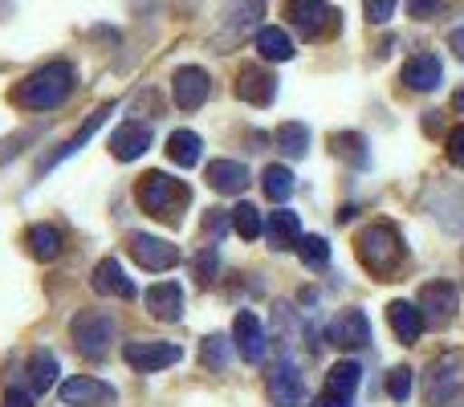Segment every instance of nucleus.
Segmentation results:
<instances>
[{"instance_id":"obj_1","label":"nucleus","mask_w":464,"mask_h":407,"mask_svg":"<svg viewBox=\"0 0 464 407\" xmlns=\"http://www.w3.org/2000/svg\"><path fill=\"white\" fill-rule=\"evenodd\" d=\"M73 86H78L73 65L70 62H49L13 90V102L24 106V111H53V106H62L65 98L73 94Z\"/></svg>"},{"instance_id":"obj_2","label":"nucleus","mask_w":464,"mask_h":407,"mask_svg":"<svg viewBox=\"0 0 464 407\" xmlns=\"http://www.w3.org/2000/svg\"><path fill=\"white\" fill-rule=\"evenodd\" d=\"M354 253H359V261H362V269H367V273L392 281V273L403 269L408 248H403V237H400V228H395V224L375 220V224H367V228L354 237Z\"/></svg>"},{"instance_id":"obj_3","label":"nucleus","mask_w":464,"mask_h":407,"mask_svg":"<svg viewBox=\"0 0 464 407\" xmlns=\"http://www.w3.org/2000/svg\"><path fill=\"white\" fill-rule=\"evenodd\" d=\"M135 200L147 216L176 220L179 208H188V200H192V192H188V184L171 179L168 171H147V176H139V184H135Z\"/></svg>"},{"instance_id":"obj_4","label":"nucleus","mask_w":464,"mask_h":407,"mask_svg":"<svg viewBox=\"0 0 464 407\" xmlns=\"http://www.w3.org/2000/svg\"><path fill=\"white\" fill-rule=\"evenodd\" d=\"M464 392V351H444L432 359L424 375V400L428 407H452Z\"/></svg>"},{"instance_id":"obj_5","label":"nucleus","mask_w":464,"mask_h":407,"mask_svg":"<svg viewBox=\"0 0 464 407\" xmlns=\"http://www.w3.org/2000/svg\"><path fill=\"white\" fill-rule=\"evenodd\" d=\"M285 21L294 24L305 41H326L338 33L343 16H338V8H330L326 0H285Z\"/></svg>"},{"instance_id":"obj_6","label":"nucleus","mask_w":464,"mask_h":407,"mask_svg":"<svg viewBox=\"0 0 464 407\" xmlns=\"http://www.w3.org/2000/svg\"><path fill=\"white\" fill-rule=\"evenodd\" d=\"M265 16V0H232V8L220 21L217 37H212V49L217 53H232L240 41H248V33L256 29V21Z\"/></svg>"},{"instance_id":"obj_7","label":"nucleus","mask_w":464,"mask_h":407,"mask_svg":"<svg viewBox=\"0 0 464 407\" xmlns=\"http://www.w3.org/2000/svg\"><path fill=\"white\" fill-rule=\"evenodd\" d=\"M70 334H73V346H78L86 359H102L106 346L114 343V318H111V314L86 310V314H78V318H73Z\"/></svg>"},{"instance_id":"obj_8","label":"nucleus","mask_w":464,"mask_h":407,"mask_svg":"<svg viewBox=\"0 0 464 407\" xmlns=\"http://www.w3.org/2000/svg\"><path fill=\"white\" fill-rule=\"evenodd\" d=\"M362 383V367L351 359L334 363L326 375V383H322V395L314 400V407H351L354 403V392H359Z\"/></svg>"},{"instance_id":"obj_9","label":"nucleus","mask_w":464,"mask_h":407,"mask_svg":"<svg viewBox=\"0 0 464 407\" xmlns=\"http://www.w3.org/2000/svg\"><path fill=\"white\" fill-rule=\"evenodd\" d=\"M57 400H62L65 407H111L114 400H119V392H114L111 383H102V379L73 375L57 387Z\"/></svg>"},{"instance_id":"obj_10","label":"nucleus","mask_w":464,"mask_h":407,"mask_svg":"<svg viewBox=\"0 0 464 407\" xmlns=\"http://www.w3.org/2000/svg\"><path fill=\"white\" fill-rule=\"evenodd\" d=\"M232 346H237V354L245 363H253V367L265 363V351H269V346H265V326L253 310L237 314V322H232Z\"/></svg>"},{"instance_id":"obj_11","label":"nucleus","mask_w":464,"mask_h":407,"mask_svg":"<svg viewBox=\"0 0 464 407\" xmlns=\"http://www.w3.org/2000/svg\"><path fill=\"white\" fill-rule=\"evenodd\" d=\"M122 359H127L135 371L151 375V371L176 367V363L184 359V351H179L176 343H127V346H122Z\"/></svg>"},{"instance_id":"obj_12","label":"nucleus","mask_w":464,"mask_h":407,"mask_svg":"<svg viewBox=\"0 0 464 407\" xmlns=\"http://www.w3.org/2000/svg\"><path fill=\"white\" fill-rule=\"evenodd\" d=\"M130 257H135L143 269H151V273H168V269H176L184 253H179L176 245H168V240H160V237L135 232V237H130Z\"/></svg>"},{"instance_id":"obj_13","label":"nucleus","mask_w":464,"mask_h":407,"mask_svg":"<svg viewBox=\"0 0 464 407\" xmlns=\"http://www.w3.org/2000/svg\"><path fill=\"white\" fill-rule=\"evenodd\" d=\"M326 338L338 346V351H362V346H371V322H367V314H362V310H343L326 326Z\"/></svg>"},{"instance_id":"obj_14","label":"nucleus","mask_w":464,"mask_h":407,"mask_svg":"<svg viewBox=\"0 0 464 407\" xmlns=\"http://www.w3.org/2000/svg\"><path fill=\"white\" fill-rule=\"evenodd\" d=\"M265 392H269L273 407H297L305 400V383L294 363H277V367L269 371V379H265Z\"/></svg>"},{"instance_id":"obj_15","label":"nucleus","mask_w":464,"mask_h":407,"mask_svg":"<svg viewBox=\"0 0 464 407\" xmlns=\"http://www.w3.org/2000/svg\"><path fill=\"white\" fill-rule=\"evenodd\" d=\"M420 310H424V318L428 322H452V314H457V305H460V294H457V286H449V281H432V286H424L420 289Z\"/></svg>"},{"instance_id":"obj_16","label":"nucleus","mask_w":464,"mask_h":407,"mask_svg":"<svg viewBox=\"0 0 464 407\" xmlns=\"http://www.w3.org/2000/svg\"><path fill=\"white\" fill-rule=\"evenodd\" d=\"M208 94H212V82L200 65L176 70V106L179 111H200V106L208 102Z\"/></svg>"},{"instance_id":"obj_17","label":"nucleus","mask_w":464,"mask_h":407,"mask_svg":"<svg viewBox=\"0 0 464 407\" xmlns=\"http://www.w3.org/2000/svg\"><path fill=\"white\" fill-rule=\"evenodd\" d=\"M147 147H151V127H147V122H122V127L111 135V155L119 163L139 160Z\"/></svg>"},{"instance_id":"obj_18","label":"nucleus","mask_w":464,"mask_h":407,"mask_svg":"<svg viewBox=\"0 0 464 407\" xmlns=\"http://www.w3.org/2000/svg\"><path fill=\"white\" fill-rule=\"evenodd\" d=\"M90 286H94L102 297H122V302H130V297H135V286H130V277L122 273L119 257H106V261H98Z\"/></svg>"},{"instance_id":"obj_19","label":"nucleus","mask_w":464,"mask_h":407,"mask_svg":"<svg viewBox=\"0 0 464 407\" xmlns=\"http://www.w3.org/2000/svg\"><path fill=\"white\" fill-rule=\"evenodd\" d=\"M237 94L245 98L248 106H269L273 98H277V78H273L269 70H261V65H248V70H240Z\"/></svg>"},{"instance_id":"obj_20","label":"nucleus","mask_w":464,"mask_h":407,"mask_svg":"<svg viewBox=\"0 0 464 407\" xmlns=\"http://www.w3.org/2000/svg\"><path fill=\"white\" fill-rule=\"evenodd\" d=\"M387 322H392L395 338H400L403 346L420 343V334H424V326H428L424 310H420V305H411V302H392V305H387Z\"/></svg>"},{"instance_id":"obj_21","label":"nucleus","mask_w":464,"mask_h":407,"mask_svg":"<svg viewBox=\"0 0 464 407\" xmlns=\"http://www.w3.org/2000/svg\"><path fill=\"white\" fill-rule=\"evenodd\" d=\"M143 302L160 322H179L184 318V289H179L176 281H160V286H151Z\"/></svg>"},{"instance_id":"obj_22","label":"nucleus","mask_w":464,"mask_h":407,"mask_svg":"<svg viewBox=\"0 0 464 407\" xmlns=\"http://www.w3.org/2000/svg\"><path fill=\"white\" fill-rule=\"evenodd\" d=\"M265 237H269V248H277V253H289V248H297V240H302L297 212H289V208H277V212L265 220Z\"/></svg>"},{"instance_id":"obj_23","label":"nucleus","mask_w":464,"mask_h":407,"mask_svg":"<svg viewBox=\"0 0 464 407\" xmlns=\"http://www.w3.org/2000/svg\"><path fill=\"white\" fill-rule=\"evenodd\" d=\"M208 188L225 196H240L248 188V168L237 160H212L208 163Z\"/></svg>"},{"instance_id":"obj_24","label":"nucleus","mask_w":464,"mask_h":407,"mask_svg":"<svg viewBox=\"0 0 464 407\" xmlns=\"http://www.w3.org/2000/svg\"><path fill=\"white\" fill-rule=\"evenodd\" d=\"M403 82H408L411 90H420V94H428V90L440 86V62H436V53H416L408 65H403Z\"/></svg>"},{"instance_id":"obj_25","label":"nucleus","mask_w":464,"mask_h":407,"mask_svg":"<svg viewBox=\"0 0 464 407\" xmlns=\"http://www.w3.org/2000/svg\"><path fill=\"white\" fill-rule=\"evenodd\" d=\"M253 45H256V53H261L265 62H289V57H294V41H289L281 29H273V24L256 29Z\"/></svg>"},{"instance_id":"obj_26","label":"nucleus","mask_w":464,"mask_h":407,"mask_svg":"<svg viewBox=\"0 0 464 407\" xmlns=\"http://www.w3.org/2000/svg\"><path fill=\"white\" fill-rule=\"evenodd\" d=\"M111 111H114V106H102V111H98V114H90V122H86V127H82V131H78V135H73V139H70V143H65V147H62V151H57V155H49V160H45V163H41V171L57 168V163H62V160H70V155H73V151H82V147H86V143H90V135H94V131H98V127H102V122H106V114H111Z\"/></svg>"},{"instance_id":"obj_27","label":"nucleus","mask_w":464,"mask_h":407,"mask_svg":"<svg viewBox=\"0 0 464 407\" xmlns=\"http://www.w3.org/2000/svg\"><path fill=\"white\" fill-rule=\"evenodd\" d=\"M200 151H204V143L196 131H176V135L168 139V155H171V163H179V168H196V163H200Z\"/></svg>"},{"instance_id":"obj_28","label":"nucleus","mask_w":464,"mask_h":407,"mask_svg":"<svg viewBox=\"0 0 464 407\" xmlns=\"http://www.w3.org/2000/svg\"><path fill=\"white\" fill-rule=\"evenodd\" d=\"M24 240H29V253L37 257V261H53V257L62 253V232H57L53 224H33Z\"/></svg>"},{"instance_id":"obj_29","label":"nucleus","mask_w":464,"mask_h":407,"mask_svg":"<svg viewBox=\"0 0 464 407\" xmlns=\"http://www.w3.org/2000/svg\"><path fill=\"white\" fill-rule=\"evenodd\" d=\"M261 188H265V196H269L273 204H285L289 196H294V171L281 168V163H273V168H265Z\"/></svg>"},{"instance_id":"obj_30","label":"nucleus","mask_w":464,"mask_h":407,"mask_svg":"<svg viewBox=\"0 0 464 407\" xmlns=\"http://www.w3.org/2000/svg\"><path fill=\"white\" fill-rule=\"evenodd\" d=\"M53 375H57V359H53V351H37L29 359V383H33V392H49L53 387Z\"/></svg>"},{"instance_id":"obj_31","label":"nucleus","mask_w":464,"mask_h":407,"mask_svg":"<svg viewBox=\"0 0 464 407\" xmlns=\"http://www.w3.org/2000/svg\"><path fill=\"white\" fill-rule=\"evenodd\" d=\"M232 228H237V237L256 240L265 232V216L256 212L253 204H237V208H232Z\"/></svg>"},{"instance_id":"obj_32","label":"nucleus","mask_w":464,"mask_h":407,"mask_svg":"<svg viewBox=\"0 0 464 407\" xmlns=\"http://www.w3.org/2000/svg\"><path fill=\"white\" fill-rule=\"evenodd\" d=\"M277 147L289 155V160H302L305 147H310V131H305L302 122H285V127L277 131Z\"/></svg>"},{"instance_id":"obj_33","label":"nucleus","mask_w":464,"mask_h":407,"mask_svg":"<svg viewBox=\"0 0 464 407\" xmlns=\"http://www.w3.org/2000/svg\"><path fill=\"white\" fill-rule=\"evenodd\" d=\"M297 257H302L305 269H326L330 265V245L322 237H302L297 240Z\"/></svg>"},{"instance_id":"obj_34","label":"nucleus","mask_w":464,"mask_h":407,"mask_svg":"<svg viewBox=\"0 0 464 407\" xmlns=\"http://www.w3.org/2000/svg\"><path fill=\"white\" fill-rule=\"evenodd\" d=\"M204 367H208V371H225L228 367V338L225 334H208V338H204Z\"/></svg>"},{"instance_id":"obj_35","label":"nucleus","mask_w":464,"mask_h":407,"mask_svg":"<svg viewBox=\"0 0 464 407\" xmlns=\"http://www.w3.org/2000/svg\"><path fill=\"white\" fill-rule=\"evenodd\" d=\"M217 269H220V253H217V245H204V248H200V257H196V277H200V286H212Z\"/></svg>"},{"instance_id":"obj_36","label":"nucleus","mask_w":464,"mask_h":407,"mask_svg":"<svg viewBox=\"0 0 464 407\" xmlns=\"http://www.w3.org/2000/svg\"><path fill=\"white\" fill-rule=\"evenodd\" d=\"M411 383H416V379H411V371L408 367H395L392 375H387V395H392L395 403H403L411 395Z\"/></svg>"},{"instance_id":"obj_37","label":"nucleus","mask_w":464,"mask_h":407,"mask_svg":"<svg viewBox=\"0 0 464 407\" xmlns=\"http://www.w3.org/2000/svg\"><path fill=\"white\" fill-rule=\"evenodd\" d=\"M334 151L338 155L351 151L354 163H367V139H362V135H334Z\"/></svg>"},{"instance_id":"obj_38","label":"nucleus","mask_w":464,"mask_h":407,"mask_svg":"<svg viewBox=\"0 0 464 407\" xmlns=\"http://www.w3.org/2000/svg\"><path fill=\"white\" fill-rule=\"evenodd\" d=\"M362 13L371 24H387L395 16V0H362Z\"/></svg>"},{"instance_id":"obj_39","label":"nucleus","mask_w":464,"mask_h":407,"mask_svg":"<svg viewBox=\"0 0 464 407\" xmlns=\"http://www.w3.org/2000/svg\"><path fill=\"white\" fill-rule=\"evenodd\" d=\"M444 8H449V0H408V13L420 16V21H432V16H440Z\"/></svg>"},{"instance_id":"obj_40","label":"nucleus","mask_w":464,"mask_h":407,"mask_svg":"<svg viewBox=\"0 0 464 407\" xmlns=\"http://www.w3.org/2000/svg\"><path fill=\"white\" fill-rule=\"evenodd\" d=\"M444 147H449V160L457 163V168H464V127L452 131V135H449V143H444Z\"/></svg>"},{"instance_id":"obj_41","label":"nucleus","mask_w":464,"mask_h":407,"mask_svg":"<svg viewBox=\"0 0 464 407\" xmlns=\"http://www.w3.org/2000/svg\"><path fill=\"white\" fill-rule=\"evenodd\" d=\"M0 407H33V395L29 392H5Z\"/></svg>"},{"instance_id":"obj_42","label":"nucleus","mask_w":464,"mask_h":407,"mask_svg":"<svg viewBox=\"0 0 464 407\" xmlns=\"http://www.w3.org/2000/svg\"><path fill=\"white\" fill-rule=\"evenodd\" d=\"M449 45H452V49H457V57H460V62H464V29H452Z\"/></svg>"},{"instance_id":"obj_43","label":"nucleus","mask_w":464,"mask_h":407,"mask_svg":"<svg viewBox=\"0 0 464 407\" xmlns=\"http://www.w3.org/2000/svg\"><path fill=\"white\" fill-rule=\"evenodd\" d=\"M452 106H457V111L464 114V90H457V98H452Z\"/></svg>"}]
</instances>
